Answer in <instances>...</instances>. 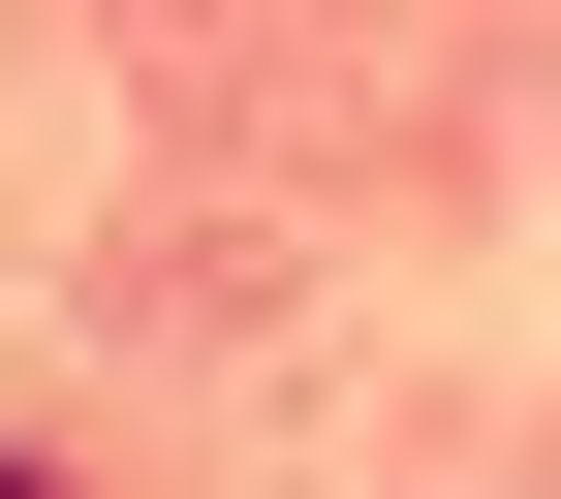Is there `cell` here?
Masks as SVG:
<instances>
[{
    "instance_id": "6da1fadb",
    "label": "cell",
    "mask_w": 561,
    "mask_h": 499,
    "mask_svg": "<svg viewBox=\"0 0 561 499\" xmlns=\"http://www.w3.org/2000/svg\"><path fill=\"white\" fill-rule=\"evenodd\" d=\"M0 499H62V468H0Z\"/></svg>"
}]
</instances>
